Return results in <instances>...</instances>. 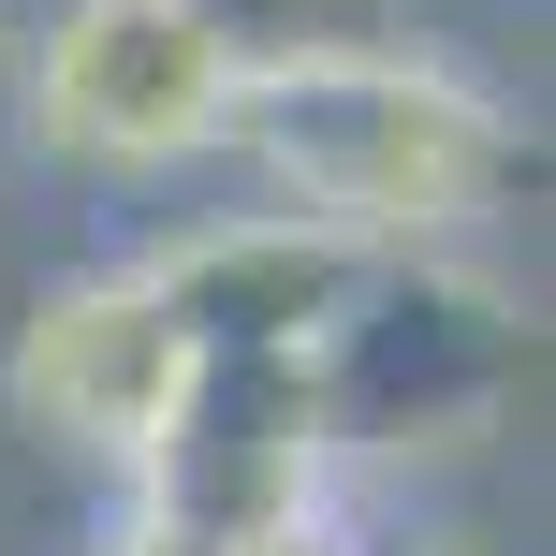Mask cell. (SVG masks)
<instances>
[{"label":"cell","instance_id":"obj_1","mask_svg":"<svg viewBox=\"0 0 556 556\" xmlns=\"http://www.w3.org/2000/svg\"><path fill=\"white\" fill-rule=\"evenodd\" d=\"M220 162L278 220H323L352 250L410 264V250H454V235L513 220L528 176H542V132L513 117V88L454 74L425 45H337V59L235 74Z\"/></svg>","mask_w":556,"mask_h":556},{"label":"cell","instance_id":"obj_2","mask_svg":"<svg viewBox=\"0 0 556 556\" xmlns=\"http://www.w3.org/2000/svg\"><path fill=\"white\" fill-rule=\"evenodd\" d=\"M542 337H528V293H498L483 264L454 250H410L381 264L337 337L307 352V410H323V454L337 469H425V454H469L513 425Z\"/></svg>","mask_w":556,"mask_h":556},{"label":"cell","instance_id":"obj_3","mask_svg":"<svg viewBox=\"0 0 556 556\" xmlns=\"http://www.w3.org/2000/svg\"><path fill=\"white\" fill-rule=\"evenodd\" d=\"M235 74L250 59L191 0H74L15 45V117L88 176H176V162H220Z\"/></svg>","mask_w":556,"mask_h":556},{"label":"cell","instance_id":"obj_4","mask_svg":"<svg viewBox=\"0 0 556 556\" xmlns=\"http://www.w3.org/2000/svg\"><path fill=\"white\" fill-rule=\"evenodd\" d=\"M337 498V454L323 410H307V366L293 352H191L162 440L132 454V528H162L176 556H220L264 528H307Z\"/></svg>","mask_w":556,"mask_h":556},{"label":"cell","instance_id":"obj_5","mask_svg":"<svg viewBox=\"0 0 556 556\" xmlns=\"http://www.w3.org/2000/svg\"><path fill=\"white\" fill-rule=\"evenodd\" d=\"M176 381H191V337L147 293V264L45 278V293L15 307V337H0V410L45 454H88V469H132V454L162 440Z\"/></svg>","mask_w":556,"mask_h":556},{"label":"cell","instance_id":"obj_6","mask_svg":"<svg viewBox=\"0 0 556 556\" xmlns=\"http://www.w3.org/2000/svg\"><path fill=\"white\" fill-rule=\"evenodd\" d=\"M147 293L176 307V337L191 352H323L337 307L381 278V250H352V235L323 220H278V205H205V220H176L162 250H132Z\"/></svg>","mask_w":556,"mask_h":556},{"label":"cell","instance_id":"obj_7","mask_svg":"<svg viewBox=\"0 0 556 556\" xmlns=\"http://www.w3.org/2000/svg\"><path fill=\"white\" fill-rule=\"evenodd\" d=\"M235 59H337V45H395V0H191Z\"/></svg>","mask_w":556,"mask_h":556},{"label":"cell","instance_id":"obj_8","mask_svg":"<svg viewBox=\"0 0 556 556\" xmlns=\"http://www.w3.org/2000/svg\"><path fill=\"white\" fill-rule=\"evenodd\" d=\"M220 556H366L337 513H307V528H264V542H220Z\"/></svg>","mask_w":556,"mask_h":556},{"label":"cell","instance_id":"obj_9","mask_svg":"<svg viewBox=\"0 0 556 556\" xmlns=\"http://www.w3.org/2000/svg\"><path fill=\"white\" fill-rule=\"evenodd\" d=\"M0 74H15V59H0Z\"/></svg>","mask_w":556,"mask_h":556}]
</instances>
